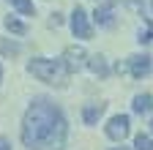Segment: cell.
<instances>
[{
  "label": "cell",
  "mask_w": 153,
  "mask_h": 150,
  "mask_svg": "<svg viewBox=\"0 0 153 150\" xmlns=\"http://www.w3.org/2000/svg\"><path fill=\"white\" fill-rule=\"evenodd\" d=\"M68 137V123L60 106L49 98H36L22 120V142L27 150H63Z\"/></svg>",
  "instance_id": "6da1fadb"
},
{
  "label": "cell",
  "mask_w": 153,
  "mask_h": 150,
  "mask_svg": "<svg viewBox=\"0 0 153 150\" xmlns=\"http://www.w3.org/2000/svg\"><path fill=\"white\" fill-rule=\"evenodd\" d=\"M27 71L33 74V77H38L41 82L57 85V87L66 85V74H68V68H66L63 60H49V58H36V60H30Z\"/></svg>",
  "instance_id": "7a4b0ae2"
},
{
  "label": "cell",
  "mask_w": 153,
  "mask_h": 150,
  "mask_svg": "<svg viewBox=\"0 0 153 150\" xmlns=\"http://www.w3.org/2000/svg\"><path fill=\"white\" fill-rule=\"evenodd\" d=\"M71 33L76 35V38H90V35H93V27L88 22V14H85L82 6H76L74 14H71Z\"/></svg>",
  "instance_id": "3957f363"
},
{
  "label": "cell",
  "mask_w": 153,
  "mask_h": 150,
  "mask_svg": "<svg viewBox=\"0 0 153 150\" xmlns=\"http://www.w3.org/2000/svg\"><path fill=\"white\" fill-rule=\"evenodd\" d=\"M107 137L112 142H123L128 137V117L126 115H115L109 123H107Z\"/></svg>",
  "instance_id": "277c9868"
},
{
  "label": "cell",
  "mask_w": 153,
  "mask_h": 150,
  "mask_svg": "<svg viewBox=\"0 0 153 150\" xmlns=\"http://www.w3.org/2000/svg\"><path fill=\"white\" fill-rule=\"evenodd\" d=\"M128 71H131L134 79L148 77V74H150V58H148V55H131V58H128Z\"/></svg>",
  "instance_id": "5b68a950"
},
{
  "label": "cell",
  "mask_w": 153,
  "mask_h": 150,
  "mask_svg": "<svg viewBox=\"0 0 153 150\" xmlns=\"http://www.w3.org/2000/svg\"><path fill=\"white\" fill-rule=\"evenodd\" d=\"M63 63H66L68 74L76 71V68H82V66H85V49H79V47H68V49L63 52Z\"/></svg>",
  "instance_id": "8992f818"
},
{
  "label": "cell",
  "mask_w": 153,
  "mask_h": 150,
  "mask_svg": "<svg viewBox=\"0 0 153 150\" xmlns=\"http://www.w3.org/2000/svg\"><path fill=\"white\" fill-rule=\"evenodd\" d=\"M93 19L99 22L101 27H112V0H104V6H99L96 8V14H93Z\"/></svg>",
  "instance_id": "52a82bcc"
},
{
  "label": "cell",
  "mask_w": 153,
  "mask_h": 150,
  "mask_svg": "<svg viewBox=\"0 0 153 150\" xmlns=\"http://www.w3.org/2000/svg\"><path fill=\"white\" fill-rule=\"evenodd\" d=\"M101 115H104V104H88V106L82 109V120H85L88 126H93Z\"/></svg>",
  "instance_id": "ba28073f"
},
{
  "label": "cell",
  "mask_w": 153,
  "mask_h": 150,
  "mask_svg": "<svg viewBox=\"0 0 153 150\" xmlns=\"http://www.w3.org/2000/svg\"><path fill=\"white\" fill-rule=\"evenodd\" d=\"M131 109L137 112V115H148V112L153 109V98L148 96V93H145V96H137V98H134V104H131Z\"/></svg>",
  "instance_id": "9c48e42d"
},
{
  "label": "cell",
  "mask_w": 153,
  "mask_h": 150,
  "mask_svg": "<svg viewBox=\"0 0 153 150\" xmlns=\"http://www.w3.org/2000/svg\"><path fill=\"white\" fill-rule=\"evenodd\" d=\"M88 66H90V71H93V74H99V77H107V71H109L101 55H93V58L88 60Z\"/></svg>",
  "instance_id": "30bf717a"
},
{
  "label": "cell",
  "mask_w": 153,
  "mask_h": 150,
  "mask_svg": "<svg viewBox=\"0 0 153 150\" xmlns=\"http://www.w3.org/2000/svg\"><path fill=\"white\" fill-rule=\"evenodd\" d=\"M19 52H22V47H19L16 41H6V38H0V55H6V58H16Z\"/></svg>",
  "instance_id": "8fae6325"
},
{
  "label": "cell",
  "mask_w": 153,
  "mask_h": 150,
  "mask_svg": "<svg viewBox=\"0 0 153 150\" xmlns=\"http://www.w3.org/2000/svg\"><path fill=\"white\" fill-rule=\"evenodd\" d=\"M134 150H153V139L148 134H137V139H134Z\"/></svg>",
  "instance_id": "7c38bea8"
},
{
  "label": "cell",
  "mask_w": 153,
  "mask_h": 150,
  "mask_svg": "<svg viewBox=\"0 0 153 150\" xmlns=\"http://www.w3.org/2000/svg\"><path fill=\"white\" fill-rule=\"evenodd\" d=\"M3 25H6V27H8L11 33H19V35L25 33V25L19 22V19H14V16H6V19H3Z\"/></svg>",
  "instance_id": "4fadbf2b"
},
{
  "label": "cell",
  "mask_w": 153,
  "mask_h": 150,
  "mask_svg": "<svg viewBox=\"0 0 153 150\" xmlns=\"http://www.w3.org/2000/svg\"><path fill=\"white\" fill-rule=\"evenodd\" d=\"M11 3H14V8H16L19 14H27V16H30V14L36 11V8H33V3H30V0H11Z\"/></svg>",
  "instance_id": "5bb4252c"
},
{
  "label": "cell",
  "mask_w": 153,
  "mask_h": 150,
  "mask_svg": "<svg viewBox=\"0 0 153 150\" xmlns=\"http://www.w3.org/2000/svg\"><path fill=\"white\" fill-rule=\"evenodd\" d=\"M137 41H140V44H148V41H150V33H148V27H142V30H140V38H137Z\"/></svg>",
  "instance_id": "9a60e30c"
},
{
  "label": "cell",
  "mask_w": 153,
  "mask_h": 150,
  "mask_svg": "<svg viewBox=\"0 0 153 150\" xmlns=\"http://www.w3.org/2000/svg\"><path fill=\"white\" fill-rule=\"evenodd\" d=\"M0 150H11V145H8V139H6V137H0Z\"/></svg>",
  "instance_id": "2e32d148"
},
{
  "label": "cell",
  "mask_w": 153,
  "mask_h": 150,
  "mask_svg": "<svg viewBox=\"0 0 153 150\" xmlns=\"http://www.w3.org/2000/svg\"><path fill=\"white\" fill-rule=\"evenodd\" d=\"M112 150H128V147H112Z\"/></svg>",
  "instance_id": "e0dca14e"
},
{
  "label": "cell",
  "mask_w": 153,
  "mask_h": 150,
  "mask_svg": "<svg viewBox=\"0 0 153 150\" xmlns=\"http://www.w3.org/2000/svg\"><path fill=\"white\" fill-rule=\"evenodd\" d=\"M0 79H3V66H0Z\"/></svg>",
  "instance_id": "ac0fdd59"
},
{
  "label": "cell",
  "mask_w": 153,
  "mask_h": 150,
  "mask_svg": "<svg viewBox=\"0 0 153 150\" xmlns=\"http://www.w3.org/2000/svg\"><path fill=\"white\" fill-rule=\"evenodd\" d=\"M150 131H153V120H150Z\"/></svg>",
  "instance_id": "d6986e66"
}]
</instances>
